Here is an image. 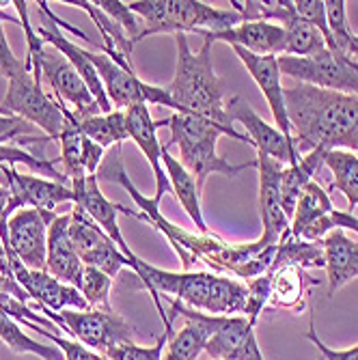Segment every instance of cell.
I'll list each match as a JSON object with an SVG mask.
<instances>
[{
	"label": "cell",
	"instance_id": "cell-44",
	"mask_svg": "<svg viewBox=\"0 0 358 360\" xmlns=\"http://www.w3.org/2000/svg\"><path fill=\"white\" fill-rule=\"evenodd\" d=\"M331 220H333V224H335V226L343 229V231H345V229H352V231H356V233H358V216H354V214H350V212L333 210Z\"/></svg>",
	"mask_w": 358,
	"mask_h": 360
},
{
	"label": "cell",
	"instance_id": "cell-24",
	"mask_svg": "<svg viewBox=\"0 0 358 360\" xmlns=\"http://www.w3.org/2000/svg\"><path fill=\"white\" fill-rule=\"evenodd\" d=\"M203 39L216 44H229L259 56H283L285 54V30L276 22H242L231 30L205 35Z\"/></svg>",
	"mask_w": 358,
	"mask_h": 360
},
{
	"label": "cell",
	"instance_id": "cell-37",
	"mask_svg": "<svg viewBox=\"0 0 358 360\" xmlns=\"http://www.w3.org/2000/svg\"><path fill=\"white\" fill-rule=\"evenodd\" d=\"M93 5L97 9H102L110 20H115L125 30V35L132 39V44L136 46L139 35H141V30H143V20L136 13L129 11V7L125 3H119V0H95Z\"/></svg>",
	"mask_w": 358,
	"mask_h": 360
},
{
	"label": "cell",
	"instance_id": "cell-20",
	"mask_svg": "<svg viewBox=\"0 0 358 360\" xmlns=\"http://www.w3.org/2000/svg\"><path fill=\"white\" fill-rule=\"evenodd\" d=\"M205 354L210 360H266L255 337V326L244 315L220 317Z\"/></svg>",
	"mask_w": 358,
	"mask_h": 360
},
{
	"label": "cell",
	"instance_id": "cell-35",
	"mask_svg": "<svg viewBox=\"0 0 358 360\" xmlns=\"http://www.w3.org/2000/svg\"><path fill=\"white\" fill-rule=\"evenodd\" d=\"M326 18H328V28H331V35H333L335 52L350 56V46L354 39V32L350 30V24H347V13H345L343 0H328L326 3Z\"/></svg>",
	"mask_w": 358,
	"mask_h": 360
},
{
	"label": "cell",
	"instance_id": "cell-48",
	"mask_svg": "<svg viewBox=\"0 0 358 360\" xmlns=\"http://www.w3.org/2000/svg\"><path fill=\"white\" fill-rule=\"evenodd\" d=\"M321 360H324V358H321Z\"/></svg>",
	"mask_w": 358,
	"mask_h": 360
},
{
	"label": "cell",
	"instance_id": "cell-31",
	"mask_svg": "<svg viewBox=\"0 0 358 360\" xmlns=\"http://www.w3.org/2000/svg\"><path fill=\"white\" fill-rule=\"evenodd\" d=\"M74 123L87 139H91L93 143H97L104 149L119 147L129 139L125 110H113L106 115L102 112V115L87 117V119H76Z\"/></svg>",
	"mask_w": 358,
	"mask_h": 360
},
{
	"label": "cell",
	"instance_id": "cell-38",
	"mask_svg": "<svg viewBox=\"0 0 358 360\" xmlns=\"http://www.w3.org/2000/svg\"><path fill=\"white\" fill-rule=\"evenodd\" d=\"M294 11L300 20L311 24L315 30H319V35L326 39L328 50L335 52L333 35L328 28V18H326V3H324V0H294Z\"/></svg>",
	"mask_w": 358,
	"mask_h": 360
},
{
	"label": "cell",
	"instance_id": "cell-32",
	"mask_svg": "<svg viewBox=\"0 0 358 360\" xmlns=\"http://www.w3.org/2000/svg\"><path fill=\"white\" fill-rule=\"evenodd\" d=\"M324 167L333 173L331 190H339L345 199L350 214L358 207V158L352 151H328L324 155Z\"/></svg>",
	"mask_w": 358,
	"mask_h": 360
},
{
	"label": "cell",
	"instance_id": "cell-41",
	"mask_svg": "<svg viewBox=\"0 0 358 360\" xmlns=\"http://www.w3.org/2000/svg\"><path fill=\"white\" fill-rule=\"evenodd\" d=\"M28 68L26 60L18 58L7 41V35H5V28H3V22H0V76L11 80L13 76L22 74L24 70Z\"/></svg>",
	"mask_w": 358,
	"mask_h": 360
},
{
	"label": "cell",
	"instance_id": "cell-2",
	"mask_svg": "<svg viewBox=\"0 0 358 360\" xmlns=\"http://www.w3.org/2000/svg\"><path fill=\"white\" fill-rule=\"evenodd\" d=\"M291 134L305 153L358 151V97L309 84L285 89Z\"/></svg>",
	"mask_w": 358,
	"mask_h": 360
},
{
	"label": "cell",
	"instance_id": "cell-17",
	"mask_svg": "<svg viewBox=\"0 0 358 360\" xmlns=\"http://www.w3.org/2000/svg\"><path fill=\"white\" fill-rule=\"evenodd\" d=\"M167 300L171 304L169 321H173V317H184L186 326L177 335L169 337L167 354L162 360H197L199 354L205 352V345L212 339V335L216 333L220 317L194 311L175 298H167Z\"/></svg>",
	"mask_w": 358,
	"mask_h": 360
},
{
	"label": "cell",
	"instance_id": "cell-30",
	"mask_svg": "<svg viewBox=\"0 0 358 360\" xmlns=\"http://www.w3.org/2000/svg\"><path fill=\"white\" fill-rule=\"evenodd\" d=\"M300 268V270H313V268H326V255H324V244L321 242H309V240H298L291 238V233H283L272 268Z\"/></svg>",
	"mask_w": 358,
	"mask_h": 360
},
{
	"label": "cell",
	"instance_id": "cell-40",
	"mask_svg": "<svg viewBox=\"0 0 358 360\" xmlns=\"http://www.w3.org/2000/svg\"><path fill=\"white\" fill-rule=\"evenodd\" d=\"M167 333L162 335V339L155 341V345L151 347H143V345H136L134 341L132 343H121L113 349H108L104 354L106 360H162V349H167Z\"/></svg>",
	"mask_w": 358,
	"mask_h": 360
},
{
	"label": "cell",
	"instance_id": "cell-34",
	"mask_svg": "<svg viewBox=\"0 0 358 360\" xmlns=\"http://www.w3.org/2000/svg\"><path fill=\"white\" fill-rule=\"evenodd\" d=\"M110 287H113V278L106 272L84 266L78 291L82 293V298L87 300L89 309H110V300H108Z\"/></svg>",
	"mask_w": 358,
	"mask_h": 360
},
{
	"label": "cell",
	"instance_id": "cell-4",
	"mask_svg": "<svg viewBox=\"0 0 358 360\" xmlns=\"http://www.w3.org/2000/svg\"><path fill=\"white\" fill-rule=\"evenodd\" d=\"M155 125L158 127L167 125L171 129V143L167 145V149L171 151L173 145L179 147V162L197 179L201 190L205 179L214 173H220L224 177H238L242 171L257 169V160L244 162V165H231L229 160L218 155L216 145L220 136H231L234 141L250 145L248 136L238 132L236 127H226L212 119L190 115V112H173L167 119L155 121Z\"/></svg>",
	"mask_w": 358,
	"mask_h": 360
},
{
	"label": "cell",
	"instance_id": "cell-42",
	"mask_svg": "<svg viewBox=\"0 0 358 360\" xmlns=\"http://www.w3.org/2000/svg\"><path fill=\"white\" fill-rule=\"evenodd\" d=\"M30 123L18 119V117H11V115H0V141L5 143H15L24 136H28L30 132Z\"/></svg>",
	"mask_w": 358,
	"mask_h": 360
},
{
	"label": "cell",
	"instance_id": "cell-33",
	"mask_svg": "<svg viewBox=\"0 0 358 360\" xmlns=\"http://www.w3.org/2000/svg\"><path fill=\"white\" fill-rule=\"evenodd\" d=\"M56 160H48V158H37L28 151H24V147L15 145V143H5L0 141V184H3V171L5 167H15V165H26L28 169H32L35 173H39V177L58 181L63 186L72 188L70 179L65 177V173L56 167Z\"/></svg>",
	"mask_w": 358,
	"mask_h": 360
},
{
	"label": "cell",
	"instance_id": "cell-7",
	"mask_svg": "<svg viewBox=\"0 0 358 360\" xmlns=\"http://www.w3.org/2000/svg\"><path fill=\"white\" fill-rule=\"evenodd\" d=\"M37 309L48 319H52L65 335H70L72 339L100 356L121 343L134 341V328L113 309H65L60 313H52L39 304Z\"/></svg>",
	"mask_w": 358,
	"mask_h": 360
},
{
	"label": "cell",
	"instance_id": "cell-13",
	"mask_svg": "<svg viewBox=\"0 0 358 360\" xmlns=\"http://www.w3.org/2000/svg\"><path fill=\"white\" fill-rule=\"evenodd\" d=\"M226 112H229V119L234 123L238 121L244 125L246 136L257 153H264L287 167L296 165L302 158L298 141L294 136H285L276 125L259 117L255 108L248 102H244L242 97H231V100L226 102Z\"/></svg>",
	"mask_w": 358,
	"mask_h": 360
},
{
	"label": "cell",
	"instance_id": "cell-3",
	"mask_svg": "<svg viewBox=\"0 0 358 360\" xmlns=\"http://www.w3.org/2000/svg\"><path fill=\"white\" fill-rule=\"evenodd\" d=\"M141 285L151 293L153 304L167 328V337H173V323L162 307V296L179 300L181 304L216 317L244 315L246 309V283L214 272H171L160 270L147 261H141L136 272Z\"/></svg>",
	"mask_w": 358,
	"mask_h": 360
},
{
	"label": "cell",
	"instance_id": "cell-8",
	"mask_svg": "<svg viewBox=\"0 0 358 360\" xmlns=\"http://www.w3.org/2000/svg\"><path fill=\"white\" fill-rule=\"evenodd\" d=\"M0 115H11L30 125L41 127L50 141H58L65 125L70 123L60 102L44 91V82L35 78L30 68L9 80L7 95L0 102Z\"/></svg>",
	"mask_w": 358,
	"mask_h": 360
},
{
	"label": "cell",
	"instance_id": "cell-36",
	"mask_svg": "<svg viewBox=\"0 0 358 360\" xmlns=\"http://www.w3.org/2000/svg\"><path fill=\"white\" fill-rule=\"evenodd\" d=\"M270 287H272V276L270 272L257 276L252 281L246 283V309H244V317L255 326L259 315H262L268 304H270Z\"/></svg>",
	"mask_w": 358,
	"mask_h": 360
},
{
	"label": "cell",
	"instance_id": "cell-9",
	"mask_svg": "<svg viewBox=\"0 0 358 360\" xmlns=\"http://www.w3.org/2000/svg\"><path fill=\"white\" fill-rule=\"evenodd\" d=\"M281 74L300 84L358 97V60L324 48L311 56H279Z\"/></svg>",
	"mask_w": 358,
	"mask_h": 360
},
{
	"label": "cell",
	"instance_id": "cell-5",
	"mask_svg": "<svg viewBox=\"0 0 358 360\" xmlns=\"http://www.w3.org/2000/svg\"><path fill=\"white\" fill-rule=\"evenodd\" d=\"M175 46L177 70L175 78L165 89L175 102L177 112L199 115L220 125L234 127V121L229 119V112H226L220 78L214 72V44L203 39V46L194 52L186 35H175Z\"/></svg>",
	"mask_w": 358,
	"mask_h": 360
},
{
	"label": "cell",
	"instance_id": "cell-15",
	"mask_svg": "<svg viewBox=\"0 0 358 360\" xmlns=\"http://www.w3.org/2000/svg\"><path fill=\"white\" fill-rule=\"evenodd\" d=\"M7 259L20 287L28 293L30 300H35L39 307L52 313H60L65 309H74V311L89 309L87 300L82 298V293L76 287L60 283L46 270H28L9 248H7Z\"/></svg>",
	"mask_w": 358,
	"mask_h": 360
},
{
	"label": "cell",
	"instance_id": "cell-29",
	"mask_svg": "<svg viewBox=\"0 0 358 360\" xmlns=\"http://www.w3.org/2000/svg\"><path fill=\"white\" fill-rule=\"evenodd\" d=\"M272 276V287H270V304L272 309H291V311H302L307 300L305 293L309 285H315L317 281L309 278L305 270L300 268H279V270H268Z\"/></svg>",
	"mask_w": 358,
	"mask_h": 360
},
{
	"label": "cell",
	"instance_id": "cell-23",
	"mask_svg": "<svg viewBox=\"0 0 358 360\" xmlns=\"http://www.w3.org/2000/svg\"><path fill=\"white\" fill-rule=\"evenodd\" d=\"M70 220L72 214H56L48 226V255H46V272L58 278L65 285L78 289L84 264L74 250L70 238Z\"/></svg>",
	"mask_w": 358,
	"mask_h": 360
},
{
	"label": "cell",
	"instance_id": "cell-43",
	"mask_svg": "<svg viewBox=\"0 0 358 360\" xmlns=\"http://www.w3.org/2000/svg\"><path fill=\"white\" fill-rule=\"evenodd\" d=\"M307 339L321 352L324 360H358V345H354V347H350V349H335V347H328L326 343H324V341L315 335L313 328L307 333Z\"/></svg>",
	"mask_w": 358,
	"mask_h": 360
},
{
	"label": "cell",
	"instance_id": "cell-10",
	"mask_svg": "<svg viewBox=\"0 0 358 360\" xmlns=\"http://www.w3.org/2000/svg\"><path fill=\"white\" fill-rule=\"evenodd\" d=\"M89 58L95 65L97 74H100V80L106 89V95H108V100L115 110H127V108L141 106V104H147V106L155 104V106H165V108H171L173 112H177V106L171 100L167 89L147 84L145 80H141L136 76V72H127V70L119 68L113 58H108L102 52L89 50Z\"/></svg>",
	"mask_w": 358,
	"mask_h": 360
},
{
	"label": "cell",
	"instance_id": "cell-27",
	"mask_svg": "<svg viewBox=\"0 0 358 360\" xmlns=\"http://www.w3.org/2000/svg\"><path fill=\"white\" fill-rule=\"evenodd\" d=\"M162 165H165L171 190L175 192L184 212L190 216L194 226H197V233H210L207 222L203 218V210H201V188H199L197 179L184 169V165L177 158L171 155V151L167 147L162 151Z\"/></svg>",
	"mask_w": 358,
	"mask_h": 360
},
{
	"label": "cell",
	"instance_id": "cell-21",
	"mask_svg": "<svg viewBox=\"0 0 358 360\" xmlns=\"http://www.w3.org/2000/svg\"><path fill=\"white\" fill-rule=\"evenodd\" d=\"M236 56L244 63L246 72L259 86V91L264 93L266 102L272 110L274 125L281 129L285 136L291 134V123L287 117V106H285V89L281 84V68H279V56H259L250 54L242 48H234Z\"/></svg>",
	"mask_w": 358,
	"mask_h": 360
},
{
	"label": "cell",
	"instance_id": "cell-6",
	"mask_svg": "<svg viewBox=\"0 0 358 360\" xmlns=\"http://www.w3.org/2000/svg\"><path fill=\"white\" fill-rule=\"evenodd\" d=\"M127 7L143 20L139 41L160 32H173V35L197 32L201 37L218 35L244 22L234 9H218L199 0H136Z\"/></svg>",
	"mask_w": 358,
	"mask_h": 360
},
{
	"label": "cell",
	"instance_id": "cell-25",
	"mask_svg": "<svg viewBox=\"0 0 358 360\" xmlns=\"http://www.w3.org/2000/svg\"><path fill=\"white\" fill-rule=\"evenodd\" d=\"M48 22H50V20H48ZM35 32L41 37V41H46L48 46H52L54 50H58L63 56H68V60L74 65L76 72L80 74V78L84 80V84L89 86L91 95L95 97V102H97V106L102 108V112H104V115H106V112H113L115 108H113V104H110V100H108L106 89H104V84H102V80H100V74H97L95 65H93L91 58H89V50H82L80 46H76L74 41H70L68 37L63 35V32H58L56 24H52V22H50L48 28H46V26H37Z\"/></svg>",
	"mask_w": 358,
	"mask_h": 360
},
{
	"label": "cell",
	"instance_id": "cell-39",
	"mask_svg": "<svg viewBox=\"0 0 358 360\" xmlns=\"http://www.w3.org/2000/svg\"><path fill=\"white\" fill-rule=\"evenodd\" d=\"M28 326V328L32 330H37L41 337H46L52 345H56L60 352H63V358L65 360H102L104 356L100 354H95L91 352L89 347H84L82 343H78L76 339H70V337H65V335H56V333H50L46 328H41V326H35V323H24Z\"/></svg>",
	"mask_w": 358,
	"mask_h": 360
},
{
	"label": "cell",
	"instance_id": "cell-19",
	"mask_svg": "<svg viewBox=\"0 0 358 360\" xmlns=\"http://www.w3.org/2000/svg\"><path fill=\"white\" fill-rule=\"evenodd\" d=\"M333 210L335 205L331 201V194L313 179L300 194L294 216H291V224H289L291 238L321 242L335 229L331 220Z\"/></svg>",
	"mask_w": 358,
	"mask_h": 360
},
{
	"label": "cell",
	"instance_id": "cell-45",
	"mask_svg": "<svg viewBox=\"0 0 358 360\" xmlns=\"http://www.w3.org/2000/svg\"><path fill=\"white\" fill-rule=\"evenodd\" d=\"M7 205H9V190L0 184V224L7 222Z\"/></svg>",
	"mask_w": 358,
	"mask_h": 360
},
{
	"label": "cell",
	"instance_id": "cell-18",
	"mask_svg": "<svg viewBox=\"0 0 358 360\" xmlns=\"http://www.w3.org/2000/svg\"><path fill=\"white\" fill-rule=\"evenodd\" d=\"M283 165L264 153H257V171H259V214L266 238L281 242L283 233L289 231V218L283 210L281 199V175Z\"/></svg>",
	"mask_w": 358,
	"mask_h": 360
},
{
	"label": "cell",
	"instance_id": "cell-12",
	"mask_svg": "<svg viewBox=\"0 0 358 360\" xmlns=\"http://www.w3.org/2000/svg\"><path fill=\"white\" fill-rule=\"evenodd\" d=\"M58 212L22 207L7 220V242H3L28 270H46L48 226Z\"/></svg>",
	"mask_w": 358,
	"mask_h": 360
},
{
	"label": "cell",
	"instance_id": "cell-47",
	"mask_svg": "<svg viewBox=\"0 0 358 360\" xmlns=\"http://www.w3.org/2000/svg\"><path fill=\"white\" fill-rule=\"evenodd\" d=\"M102 360H106V358H102Z\"/></svg>",
	"mask_w": 358,
	"mask_h": 360
},
{
	"label": "cell",
	"instance_id": "cell-22",
	"mask_svg": "<svg viewBox=\"0 0 358 360\" xmlns=\"http://www.w3.org/2000/svg\"><path fill=\"white\" fill-rule=\"evenodd\" d=\"M125 121H127V132H129V141H134L136 147L145 153L149 167L153 171V179H155V199L162 201V196L173 192L165 165H162V143L158 141V125L155 119L151 117V110L147 104L141 106H132L125 110Z\"/></svg>",
	"mask_w": 358,
	"mask_h": 360
},
{
	"label": "cell",
	"instance_id": "cell-14",
	"mask_svg": "<svg viewBox=\"0 0 358 360\" xmlns=\"http://www.w3.org/2000/svg\"><path fill=\"white\" fill-rule=\"evenodd\" d=\"M3 186L9 190L7 220L22 207L56 212V207L63 203H76V194L72 188L39 175H22L15 167H5Z\"/></svg>",
	"mask_w": 358,
	"mask_h": 360
},
{
	"label": "cell",
	"instance_id": "cell-26",
	"mask_svg": "<svg viewBox=\"0 0 358 360\" xmlns=\"http://www.w3.org/2000/svg\"><path fill=\"white\" fill-rule=\"evenodd\" d=\"M324 255H326V274H328V293L341 289L358 276V242L347 238L343 229L335 226L333 231L321 240Z\"/></svg>",
	"mask_w": 358,
	"mask_h": 360
},
{
	"label": "cell",
	"instance_id": "cell-11",
	"mask_svg": "<svg viewBox=\"0 0 358 360\" xmlns=\"http://www.w3.org/2000/svg\"><path fill=\"white\" fill-rule=\"evenodd\" d=\"M70 238L76 255L84 266L97 268L115 278L123 268H132L129 259L117 248V244L104 233V229L97 224L89 214L74 205L70 212Z\"/></svg>",
	"mask_w": 358,
	"mask_h": 360
},
{
	"label": "cell",
	"instance_id": "cell-1",
	"mask_svg": "<svg viewBox=\"0 0 358 360\" xmlns=\"http://www.w3.org/2000/svg\"><path fill=\"white\" fill-rule=\"evenodd\" d=\"M100 175L117 181L129 196H132V201L139 207V212H134L132 218L151 224L167 238V242L173 246L175 255L181 261L184 272H192V266L197 264V261H201V264L214 270V274H220V276H229L238 281H246L250 276L252 268L257 266L259 255H262L259 244L257 242L231 244L212 231L190 233L184 226H177L171 220H167L160 212V201L155 196L147 199V196L141 194V190L132 184V179L127 177L123 160H121V145L113 147L106 165H100Z\"/></svg>",
	"mask_w": 358,
	"mask_h": 360
},
{
	"label": "cell",
	"instance_id": "cell-16",
	"mask_svg": "<svg viewBox=\"0 0 358 360\" xmlns=\"http://www.w3.org/2000/svg\"><path fill=\"white\" fill-rule=\"evenodd\" d=\"M72 190L76 194V203L74 205L80 207L84 214H89L97 224L104 229V233L129 259V264H132V268H129V270L136 274L143 259L139 255H134V250L127 246V242H125V238L121 233V229H119V222H117V216L119 214L129 216V214H132V210H127L123 205H117V203L108 201L106 196L102 194V190H100V181H97V175H89L80 184H72Z\"/></svg>",
	"mask_w": 358,
	"mask_h": 360
},
{
	"label": "cell",
	"instance_id": "cell-28",
	"mask_svg": "<svg viewBox=\"0 0 358 360\" xmlns=\"http://www.w3.org/2000/svg\"><path fill=\"white\" fill-rule=\"evenodd\" d=\"M324 155L326 151L315 149L305 153L296 165H289L283 169L281 175V199H283V210L291 222V216H294V210L298 205L300 194L305 192V188L313 181L315 173L324 167Z\"/></svg>",
	"mask_w": 358,
	"mask_h": 360
},
{
	"label": "cell",
	"instance_id": "cell-46",
	"mask_svg": "<svg viewBox=\"0 0 358 360\" xmlns=\"http://www.w3.org/2000/svg\"><path fill=\"white\" fill-rule=\"evenodd\" d=\"M350 58L358 60V35H354V39H352V46H350Z\"/></svg>",
	"mask_w": 358,
	"mask_h": 360
}]
</instances>
